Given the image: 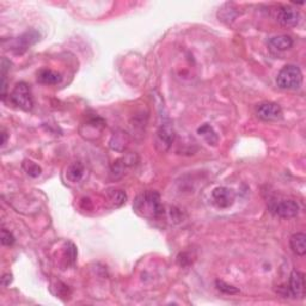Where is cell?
<instances>
[{"mask_svg":"<svg viewBox=\"0 0 306 306\" xmlns=\"http://www.w3.org/2000/svg\"><path fill=\"white\" fill-rule=\"evenodd\" d=\"M134 210L138 214L149 219H157L163 215L164 207L160 202V195L153 190L140 194L134 201Z\"/></svg>","mask_w":306,"mask_h":306,"instance_id":"cell-1","label":"cell"},{"mask_svg":"<svg viewBox=\"0 0 306 306\" xmlns=\"http://www.w3.org/2000/svg\"><path fill=\"white\" fill-rule=\"evenodd\" d=\"M276 84L280 89L284 90H295L299 89L302 84V73L300 68L294 65L285 66L282 70L279 72L276 77Z\"/></svg>","mask_w":306,"mask_h":306,"instance_id":"cell-2","label":"cell"},{"mask_svg":"<svg viewBox=\"0 0 306 306\" xmlns=\"http://www.w3.org/2000/svg\"><path fill=\"white\" fill-rule=\"evenodd\" d=\"M10 100L16 107H18L19 109L29 111L32 109V105H34V101H32V96L30 92V88L28 84L25 83H18L13 89L11 95H10Z\"/></svg>","mask_w":306,"mask_h":306,"instance_id":"cell-3","label":"cell"},{"mask_svg":"<svg viewBox=\"0 0 306 306\" xmlns=\"http://www.w3.org/2000/svg\"><path fill=\"white\" fill-rule=\"evenodd\" d=\"M269 212L279 218L291 219L298 215L300 207L294 200H282V201H272L268 206Z\"/></svg>","mask_w":306,"mask_h":306,"instance_id":"cell-4","label":"cell"},{"mask_svg":"<svg viewBox=\"0 0 306 306\" xmlns=\"http://www.w3.org/2000/svg\"><path fill=\"white\" fill-rule=\"evenodd\" d=\"M300 19V13L298 10L291 6H281L276 13V21L285 28H293L297 26Z\"/></svg>","mask_w":306,"mask_h":306,"instance_id":"cell-5","label":"cell"},{"mask_svg":"<svg viewBox=\"0 0 306 306\" xmlns=\"http://www.w3.org/2000/svg\"><path fill=\"white\" fill-rule=\"evenodd\" d=\"M39 39V34L36 30H30L26 31L25 34L19 36L12 41L11 49L16 54H23L25 51H28V48H30L31 46H34L36 42Z\"/></svg>","mask_w":306,"mask_h":306,"instance_id":"cell-6","label":"cell"},{"mask_svg":"<svg viewBox=\"0 0 306 306\" xmlns=\"http://www.w3.org/2000/svg\"><path fill=\"white\" fill-rule=\"evenodd\" d=\"M173 140H175V130L171 126V122L163 121L157 133V146H160L162 151H166L170 149Z\"/></svg>","mask_w":306,"mask_h":306,"instance_id":"cell-7","label":"cell"},{"mask_svg":"<svg viewBox=\"0 0 306 306\" xmlns=\"http://www.w3.org/2000/svg\"><path fill=\"white\" fill-rule=\"evenodd\" d=\"M212 199L215 206L219 208H229L235 202L236 194L232 189L226 188V187H218L213 190Z\"/></svg>","mask_w":306,"mask_h":306,"instance_id":"cell-8","label":"cell"},{"mask_svg":"<svg viewBox=\"0 0 306 306\" xmlns=\"http://www.w3.org/2000/svg\"><path fill=\"white\" fill-rule=\"evenodd\" d=\"M257 115L263 121H278L282 118V109L274 102H265L257 107Z\"/></svg>","mask_w":306,"mask_h":306,"instance_id":"cell-9","label":"cell"},{"mask_svg":"<svg viewBox=\"0 0 306 306\" xmlns=\"http://www.w3.org/2000/svg\"><path fill=\"white\" fill-rule=\"evenodd\" d=\"M289 294L292 297L302 299L305 297V275L299 271H293L289 276Z\"/></svg>","mask_w":306,"mask_h":306,"instance_id":"cell-10","label":"cell"},{"mask_svg":"<svg viewBox=\"0 0 306 306\" xmlns=\"http://www.w3.org/2000/svg\"><path fill=\"white\" fill-rule=\"evenodd\" d=\"M289 245H291L292 251L298 256H304L306 254V236L305 233L298 232L294 233L289 239Z\"/></svg>","mask_w":306,"mask_h":306,"instance_id":"cell-11","label":"cell"},{"mask_svg":"<svg viewBox=\"0 0 306 306\" xmlns=\"http://www.w3.org/2000/svg\"><path fill=\"white\" fill-rule=\"evenodd\" d=\"M269 47L278 52L287 51V49H291L293 47V38L287 35L275 36V37H273L271 41H269Z\"/></svg>","mask_w":306,"mask_h":306,"instance_id":"cell-12","label":"cell"},{"mask_svg":"<svg viewBox=\"0 0 306 306\" xmlns=\"http://www.w3.org/2000/svg\"><path fill=\"white\" fill-rule=\"evenodd\" d=\"M61 75L58 72L48 70V68H43V70L38 71L37 73V80L41 84L46 85H57L61 81Z\"/></svg>","mask_w":306,"mask_h":306,"instance_id":"cell-13","label":"cell"},{"mask_svg":"<svg viewBox=\"0 0 306 306\" xmlns=\"http://www.w3.org/2000/svg\"><path fill=\"white\" fill-rule=\"evenodd\" d=\"M85 173V169L84 165L80 162H74L72 163L70 166L67 167V172H66V176L67 179L73 183H78L80 182L81 179L84 177Z\"/></svg>","mask_w":306,"mask_h":306,"instance_id":"cell-14","label":"cell"},{"mask_svg":"<svg viewBox=\"0 0 306 306\" xmlns=\"http://www.w3.org/2000/svg\"><path fill=\"white\" fill-rule=\"evenodd\" d=\"M128 136L127 133L124 132H117V133H114L113 138L110 140V147L113 150L116 151H124V149L127 147L128 145Z\"/></svg>","mask_w":306,"mask_h":306,"instance_id":"cell-15","label":"cell"},{"mask_svg":"<svg viewBox=\"0 0 306 306\" xmlns=\"http://www.w3.org/2000/svg\"><path fill=\"white\" fill-rule=\"evenodd\" d=\"M197 133L201 136L209 145H216L218 144V136L209 124H203L197 129Z\"/></svg>","mask_w":306,"mask_h":306,"instance_id":"cell-16","label":"cell"},{"mask_svg":"<svg viewBox=\"0 0 306 306\" xmlns=\"http://www.w3.org/2000/svg\"><path fill=\"white\" fill-rule=\"evenodd\" d=\"M107 196L113 207H121L127 200L126 194L122 190H110L107 193Z\"/></svg>","mask_w":306,"mask_h":306,"instance_id":"cell-17","label":"cell"},{"mask_svg":"<svg viewBox=\"0 0 306 306\" xmlns=\"http://www.w3.org/2000/svg\"><path fill=\"white\" fill-rule=\"evenodd\" d=\"M23 169L26 173H28L29 176L31 177H38L41 175V167H39L37 164L31 162V160H24V163H23Z\"/></svg>","mask_w":306,"mask_h":306,"instance_id":"cell-18","label":"cell"},{"mask_svg":"<svg viewBox=\"0 0 306 306\" xmlns=\"http://www.w3.org/2000/svg\"><path fill=\"white\" fill-rule=\"evenodd\" d=\"M215 285H216V288H218L220 292H223V293H225V294H237V293H239V289H237L236 287H233V286L226 284V282H224V281L218 280L215 282Z\"/></svg>","mask_w":306,"mask_h":306,"instance_id":"cell-19","label":"cell"},{"mask_svg":"<svg viewBox=\"0 0 306 306\" xmlns=\"http://www.w3.org/2000/svg\"><path fill=\"white\" fill-rule=\"evenodd\" d=\"M15 243V237L5 228L2 229V244L5 246H11Z\"/></svg>","mask_w":306,"mask_h":306,"instance_id":"cell-20","label":"cell"},{"mask_svg":"<svg viewBox=\"0 0 306 306\" xmlns=\"http://www.w3.org/2000/svg\"><path fill=\"white\" fill-rule=\"evenodd\" d=\"M11 281H12V275L11 274L3 275V278H2V284H3V286L10 285V282H11Z\"/></svg>","mask_w":306,"mask_h":306,"instance_id":"cell-21","label":"cell"},{"mask_svg":"<svg viewBox=\"0 0 306 306\" xmlns=\"http://www.w3.org/2000/svg\"><path fill=\"white\" fill-rule=\"evenodd\" d=\"M2 137H3L2 145H5V143H6V138H8V136H6V132H5V130H3V132H2Z\"/></svg>","mask_w":306,"mask_h":306,"instance_id":"cell-22","label":"cell"}]
</instances>
